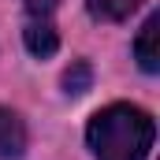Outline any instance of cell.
Listing matches in <instances>:
<instances>
[{"label": "cell", "mask_w": 160, "mask_h": 160, "mask_svg": "<svg viewBox=\"0 0 160 160\" xmlns=\"http://www.w3.org/2000/svg\"><path fill=\"white\" fill-rule=\"evenodd\" d=\"M26 153V123L11 108H0V160H19Z\"/></svg>", "instance_id": "cell-2"}, {"label": "cell", "mask_w": 160, "mask_h": 160, "mask_svg": "<svg viewBox=\"0 0 160 160\" xmlns=\"http://www.w3.org/2000/svg\"><path fill=\"white\" fill-rule=\"evenodd\" d=\"M86 142L97 160H145L153 149V119L134 104H108L89 119Z\"/></svg>", "instance_id": "cell-1"}, {"label": "cell", "mask_w": 160, "mask_h": 160, "mask_svg": "<svg viewBox=\"0 0 160 160\" xmlns=\"http://www.w3.org/2000/svg\"><path fill=\"white\" fill-rule=\"evenodd\" d=\"M60 0H22V8L30 11V19H52Z\"/></svg>", "instance_id": "cell-7"}, {"label": "cell", "mask_w": 160, "mask_h": 160, "mask_svg": "<svg viewBox=\"0 0 160 160\" xmlns=\"http://www.w3.org/2000/svg\"><path fill=\"white\" fill-rule=\"evenodd\" d=\"M145 0H89V15L101 22H123L127 15H134Z\"/></svg>", "instance_id": "cell-5"}, {"label": "cell", "mask_w": 160, "mask_h": 160, "mask_svg": "<svg viewBox=\"0 0 160 160\" xmlns=\"http://www.w3.org/2000/svg\"><path fill=\"white\" fill-rule=\"evenodd\" d=\"M89 82H93V71H89V63H86V60H78V63L63 75L67 93H86V89H89Z\"/></svg>", "instance_id": "cell-6"}, {"label": "cell", "mask_w": 160, "mask_h": 160, "mask_svg": "<svg viewBox=\"0 0 160 160\" xmlns=\"http://www.w3.org/2000/svg\"><path fill=\"white\" fill-rule=\"evenodd\" d=\"M22 41H26L30 56H38V60H48L60 48V34H56L52 19H30L26 30H22Z\"/></svg>", "instance_id": "cell-3"}, {"label": "cell", "mask_w": 160, "mask_h": 160, "mask_svg": "<svg viewBox=\"0 0 160 160\" xmlns=\"http://www.w3.org/2000/svg\"><path fill=\"white\" fill-rule=\"evenodd\" d=\"M157 38H160V15H149V19H145V26L138 30V41H134V56H138L142 71H149V75H157V71H160Z\"/></svg>", "instance_id": "cell-4"}]
</instances>
